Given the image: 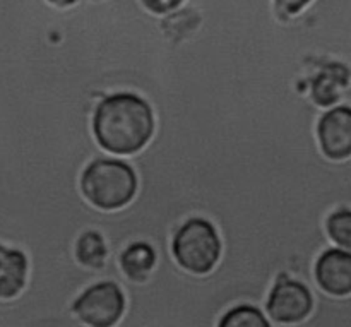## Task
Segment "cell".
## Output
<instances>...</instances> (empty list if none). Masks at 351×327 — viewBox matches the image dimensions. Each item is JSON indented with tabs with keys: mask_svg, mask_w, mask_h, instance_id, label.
I'll return each instance as SVG.
<instances>
[{
	"mask_svg": "<svg viewBox=\"0 0 351 327\" xmlns=\"http://www.w3.org/2000/svg\"><path fill=\"white\" fill-rule=\"evenodd\" d=\"M154 129L156 119L153 108L139 93H110L93 110V137L108 154L132 156L141 153L153 139Z\"/></svg>",
	"mask_w": 351,
	"mask_h": 327,
	"instance_id": "cell-1",
	"label": "cell"
},
{
	"mask_svg": "<svg viewBox=\"0 0 351 327\" xmlns=\"http://www.w3.org/2000/svg\"><path fill=\"white\" fill-rule=\"evenodd\" d=\"M139 180L132 165L117 158H95L82 168L79 189L86 201L101 211H115L132 202Z\"/></svg>",
	"mask_w": 351,
	"mask_h": 327,
	"instance_id": "cell-2",
	"label": "cell"
},
{
	"mask_svg": "<svg viewBox=\"0 0 351 327\" xmlns=\"http://www.w3.org/2000/svg\"><path fill=\"white\" fill-rule=\"evenodd\" d=\"M171 257L180 269L194 276H208L221 259L218 228L204 216H191L177 230L170 242Z\"/></svg>",
	"mask_w": 351,
	"mask_h": 327,
	"instance_id": "cell-3",
	"label": "cell"
},
{
	"mask_svg": "<svg viewBox=\"0 0 351 327\" xmlns=\"http://www.w3.org/2000/svg\"><path fill=\"white\" fill-rule=\"evenodd\" d=\"M127 300L120 284L99 280L86 287L72 302V314L82 326L113 327L125 314Z\"/></svg>",
	"mask_w": 351,
	"mask_h": 327,
	"instance_id": "cell-4",
	"label": "cell"
},
{
	"mask_svg": "<svg viewBox=\"0 0 351 327\" xmlns=\"http://www.w3.org/2000/svg\"><path fill=\"white\" fill-rule=\"evenodd\" d=\"M314 293L300 280L280 274L267 291L264 308L276 326H298L314 311Z\"/></svg>",
	"mask_w": 351,
	"mask_h": 327,
	"instance_id": "cell-5",
	"label": "cell"
},
{
	"mask_svg": "<svg viewBox=\"0 0 351 327\" xmlns=\"http://www.w3.org/2000/svg\"><path fill=\"white\" fill-rule=\"evenodd\" d=\"M315 137L322 154L332 161L351 158V105L338 103L319 115Z\"/></svg>",
	"mask_w": 351,
	"mask_h": 327,
	"instance_id": "cell-6",
	"label": "cell"
},
{
	"mask_svg": "<svg viewBox=\"0 0 351 327\" xmlns=\"http://www.w3.org/2000/svg\"><path fill=\"white\" fill-rule=\"evenodd\" d=\"M308 98L321 110L351 101V64L324 62L308 82Z\"/></svg>",
	"mask_w": 351,
	"mask_h": 327,
	"instance_id": "cell-7",
	"label": "cell"
},
{
	"mask_svg": "<svg viewBox=\"0 0 351 327\" xmlns=\"http://www.w3.org/2000/svg\"><path fill=\"white\" fill-rule=\"evenodd\" d=\"M314 280L329 297H351V252L338 245L322 250L314 263Z\"/></svg>",
	"mask_w": 351,
	"mask_h": 327,
	"instance_id": "cell-8",
	"label": "cell"
},
{
	"mask_svg": "<svg viewBox=\"0 0 351 327\" xmlns=\"http://www.w3.org/2000/svg\"><path fill=\"white\" fill-rule=\"evenodd\" d=\"M119 267L129 283L143 287L147 283L151 273L156 267L158 256L154 247L147 240H134L127 243L119 254Z\"/></svg>",
	"mask_w": 351,
	"mask_h": 327,
	"instance_id": "cell-9",
	"label": "cell"
},
{
	"mask_svg": "<svg viewBox=\"0 0 351 327\" xmlns=\"http://www.w3.org/2000/svg\"><path fill=\"white\" fill-rule=\"evenodd\" d=\"M29 261L24 250L0 243V300H12L27 283Z\"/></svg>",
	"mask_w": 351,
	"mask_h": 327,
	"instance_id": "cell-10",
	"label": "cell"
},
{
	"mask_svg": "<svg viewBox=\"0 0 351 327\" xmlns=\"http://www.w3.org/2000/svg\"><path fill=\"white\" fill-rule=\"evenodd\" d=\"M74 257L82 267L91 271H98L110 280L106 273V259H108V245L99 230L89 228L84 230L81 235L75 239L74 243Z\"/></svg>",
	"mask_w": 351,
	"mask_h": 327,
	"instance_id": "cell-11",
	"label": "cell"
},
{
	"mask_svg": "<svg viewBox=\"0 0 351 327\" xmlns=\"http://www.w3.org/2000/svg\"><path fill=\"white\" fill-rule=\"evenodd\" d=\"M273 322L266 317L261 307L252 304H239L230 307L219 317L216 327H271Z\"/></svg>",
	"mask_w": 351,
	"mask_h": 327,
	"instance_id": "cell-12",
	"label": "cell"
},
{
	"mask_svg": "<svg viewBox=\"0 0 351 327\" xmlns=\"http://www.w3.org/2000/svg\"><path fill=\"white\" fill-rule=\"evenodd\" d=\"M324 228L332 245L351 250V206H339L329 213Z\"/></svg>",
	"mask_w": 351,
	"mask_h": 327,
	"instance_id": "cell-13",
	"label": "cell"
},
{
	"mask_svg": "<svg viewBox=\"0 0 351 327\" xmlns=\"http://www.w3.org/2000/svg\"><path fill=\"white\" fill-rule=\"evenodd\" d=\"M139 2L147 12L154 14V16H165V14L178 9L185 0H139Z\"/></svg>",
	"mask_w": 351,
	"mask_h": 327,
	"instance_id": "cell-14",
	"label": "cell"
},
{
	"mask_svg": "<svg viewBox=\"0 0 351 327\" xmlns=\"http://www.w3.org/2000/svg\"><path fill=\"white\" fill-rule=\"evenodd\" d=\"M278 10H281L287 16H297L300 14L312 0H273Z\"/></svg>",
	"mask_w": 351,
	"mask_h": 327,
	"instance_id": "cell-15",
	"label": "cell"
},
{
	"mask_svg": "<svg viewBox=\"0 0 351 327\" xmlns=\"http://www.w3.org/2000/svg\"><path fill=\"white\" fill-rule=\"evenodd\" d=\"M53 7H58V9H69V7H74L79 0H47Z\"/></svg>",
	"mask_w": 351,
	"mask_h": 327,
	"instance_id": "cell-16",
	"label": "cell"
}]
</instances>
